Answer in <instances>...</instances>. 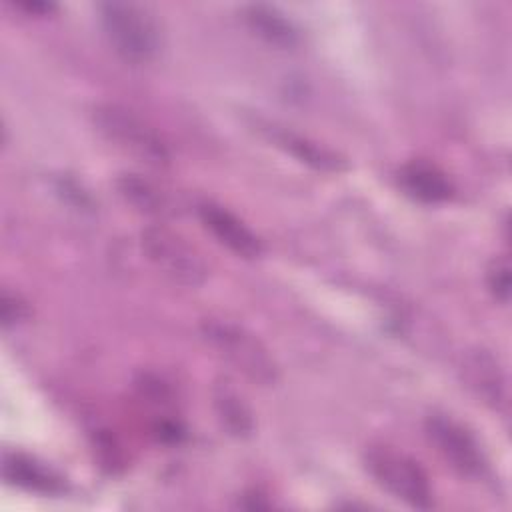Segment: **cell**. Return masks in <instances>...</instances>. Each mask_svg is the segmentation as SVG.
Instances as JSON below:
<instances>
[{
    "label": "cell",
    "mask_w": 512,
    "mask_h": 512,
    "mask_svg": "<svg viewBox=\"0 0 512 512\" xmlns=\"http://www.w3.org/2000/svg\"><path fill=\"white\" fill-rule=\"evenodd\" d=\"M486 284L498 302L508 304V300H510V262L506 256H496L490 260V264L486 268Z\"/></svg>",
    "instance_id": "15"
},
{
    "label": "cell",
    "mask_w": 512,
    "mask_h": 512,
    "mask_svg": "<svg viewBox=\"0 0 512 512\" xmlns=\"http://www.w3.org/2000/svg\"><path fill=\"white\" fill-rule=\"evenodd\" d=\"M96 130L122 152L138 158L148 166H166L170 162V148L162 134L134 110L106 102L92 110Z\"/></svg>",
    "instance_id": "3"
},
{
    "label": "cell",
    "mask_w": 512,
    "mask_h": 512,
    "mask_svg": "<svg viewBox=\"0 0 512 512\" xmlns=\"http://www.w3.org/2000/svg\"><path fill=\"white\" fill-rule=\"evenodd\" d=\"M466 388L492 410H504L508 404V382L500 360L486 348L468 350L460 366Z\"/></svg>",
    "instance_id": "9"
},
{
    "label": "cell",
    "mask_w": 512,
    "mask_h": 512,
    "mask_svg": "<svg viewBox=\"0 0 512 512\" xmlns=\"http://www.w3.org/2000/svg\"><path fill=\"white\" fill-rule=\"evenodd\" d=\"M98 20L110 48L128 64L144 66L162 52V28L150 8L130 0L98 4Z\"/></svg>",
    "instance_id": "1"
},
{
    "label": "cell",
    "mask_w": 512,
    "mask_h": 512,
    "mask_svg": "<svg viewBox=\"0 0 512 512\" xmlns=\"http://www.w3.org/2000/svg\"><path fill=\"white\" fill-rule=\"evenodd\" d=\"M400 188L414 200L424 204H442L454 196V184L434 164L412 160L398 170Z\"/></svg>",
    "instance_id": "11"
},
{
    "label": "cell",
    "mask_w": 512,
    "mask_h": 512,
    "mask_svg": "<svg viewBox=\"0 0 512 512\" xmlns=\"http://www.w3.org/2000/svg\"><path fill=\"white\" fill-rule=\"evenodd\" d=\"M16 10L26 12L28 16H48L52 14L58 6L54 2H44V0H28V2H16Z\"/></svg>",
    "instance_id": "17"
},
{
    "label": "cell",
    "mask_w": 512,
    "mask_h": 512,
    "mask_svg": "<svg viewBox=\"0 0 512 512\" xmlns=\"http://www.w3.org/2000/svg\"><path fill=\"white\" fill-rule=\"evenodd\" d=\"M424 432L446 464L464 478L482 480L488 474V460L476 436L458 420L446 414H430Z\"/></svg>",
    "instance_id": "6"
},
{
    "label": "cell",
    "mask_w": 512,
    "mask_h": 512,
    "mask_svg": "<svg viewBox=\"0 0 512 512\" xmlns=\"http://www.w3.org/2000/svg\"><path fill=\"white\" fill-rule=\"evenodd\" d=\"M30 306L28 302L18 294L8 288L2 290L0 294V320L4 328H14L20 326L30 318Z\"/></svg>",
    "instance_id": "16"
},
{
    "label": "cell",
    "mask_w": 512,
    "mask_h": 512,
    "mask_svg": "<svg viewBox=\"0 0 512 512\" xmlns=\"http://www.w3.org/2000/svg\"><path fill=\"white\" fill-rule=\"evenodd\" d=\"M140 246L150 264L170 282L196 288L208 278L202 254L180 234L164 224L146 226L140 232Z\"/></svg>",
    "instance_id": "5"
},
{
    "label": "cell",
    "mask_w": 512,
    "mask_h": 512,
    "mask_svg": "<svg viewBox=\"0 0 512 512\" xmlns=\"http://www.w3.org/2000/svg\"><path fill=\"white\" fill-rule=\"evenodd\" d=\"M202 340L230 366L260 386L278 382L280 370L266 344L242 324L224 318H206L200 324Z\"/></svg>",
    "instance_id": "2"
},
{
    "label": "cell",
    "mask_w": 512,
    "mask_h": 512,
    "mask_svg": "<svg viewBox=\"0 0 512 512\" xmlns=\"http://www.w3.org/2000/svg\"><path fill=\"white\" fill-rule=\"evenodd\" d=\"M252 126L276 148L284 150L286 154H290L292 158H296L298 162H302L314 170L344 172L348 168V162L344 156H340L338 152H334L302 134L292 132L286 126H280L276 122H270V120H264L258 116L252 118Z\"/></svg>",
    "instance_id": "8"
},
{
    "label": "cell",
    "mask_w": 512,
    "mask_h": 512,
    "mask_svg": "<svg viewBox=\"0 0 512 512\" xmlns=\"http://www.w3.org/2000/svg\"><path fill=\"white\" fill-rule=\"evenodd\" d=\"M246 26L266 44L280 50H294L300 44V32L284 12L270 4H248L242 8Z\"/></svg>",
    "instance_id": "12"
},
{
    "label": "cell",
    "mask_w": 512,
    "mask_h": 512,
    "mask_svg": "<svg viewBox=\"0 0 512 512\" xmlns=\"http://www.w3.org/2000/svg\"><path fill=\"white\" fill-rule=\"evenodd\" d=\"M196 212L202 226L236 256L254 260L264 254V244L260 236L242 218H238L222 204L202 200L196 204Z\"/></svg>",
    "instance_id": "7"
},
{
    "label": "cell",
    "mask_w": 512,
    "mask_h": 512,
    "mask_svg": "<svg viewBox=\"0 0 512 512\" xmlns=\"http://www.w3.org/2000/svg\"><path fill=\"white\" fill-rule=\"evenodd\" d=\"M364 466L374 482L412 508H432L434 492L430 478L412 456L386 444L370 446L364 452Z\"/></svg>",
    "instance_id": "4"
},
{
    "label": "cell",
    "mask_w": 512,
    "mask_h": 512,
    "mask_svg": "<svg viewBox=\"0 0 512 512\" xmlns=\"http://www.w3.org/2000/svg\"><path fill=\"white\" fill-rule=\"evenodd\" d=\"M116 190L134 210L146 216H174L178 212L174 198L140 174H120L116 178Z\"/></svg>",
    "instance_id": "13"
},
{
    "label": "cell",
    "mask_w": 512,
    "mask_h": 512,
    "mask_svg": "<svg viewBox=\"0 0 512 512\" xmlns=\"http://www.w3.org/2000/svg\"><path fill=\"white\" fill-rule=\"evenodd\" d=\"M2 476L12 486L40 494H60L66 488L64 478L54 468L22 452L6 450L2 454Z\"/></svg>",
    "instance_id": "10"
},
{
    "label": "cell",
    "mask_w": 512,
    "mask_h": 512,
    "mask_svg": "<svg viewBox=\"0 0 512 512\" xmlns=\"http://www.w3.org/2000/svg\"><path fill=\"white\" fill-rule=\"evenodd\" d=\"M212 404L222 428L234 438H248L254 432V414L230 380H218L212 388Z\"/></svg>",
    "instance_id": "14"
}]
</instances>
